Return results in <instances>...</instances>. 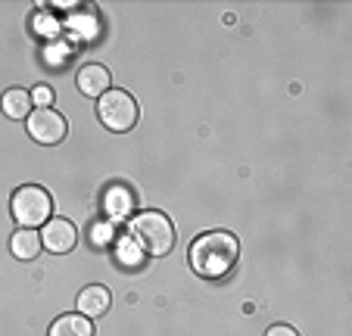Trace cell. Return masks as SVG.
I'll return each instance as SVG.
<instances>
[{"mask_svg": "<svg viewBox=\"0 0 352 336\" xmlns=\"http://www.w3.org/2000/svg\"><path fill=\"white\" fill-rule=\"evenodd\" d=\"M240 243L228 231H209L199 234L190 243V268L206 280H219L237 265Z\"/></svg>", "mask_w": 352, "mask_h": 336, "instance_id": "cell-1", "label": "cell"}, {"mask_svg": "<svg viewBox=\"0 0 352 336\" xmlns=\"http://www.w3.org/2000/svg\"><path fill=\"white\" fill-rule=\"evenodd\" d=\"M128 234H131V240L138 243L140 252H146V256H168L175 246V224L168 221L166 212H138V215L131 218V224H128Z\"/></svg>", "mask_w": 352, "mask_h": 336, "instance_id": "cell-2", "label": "cell"}, {"mask_svg": "<svg viewBox=\"0 0 352 336\" xmlns=\"http://www.w3.org/2000/svg\"><path fill=\"white\" fill-rule=\"evenodd\" d=\"M10 209H13V218L19 221V227L34 231V227H41V224L50 221V215H54V197L47 193V187L25 184L13 193Z\"/></svg>", "mask_w": 352, "mask_h": 336, "instance_id": "cell-3", "label": "cell"}, {"mask_svg": "<svg viewBox=\"0 0 352 336\" xmlns=\"http://www.w3.org/2000/svg\"><path fill=\"white\" fill-rule=\"evenodd\" d=\"M97 115H100V122H103V128H109V131H116V134H125L138 125V115H140L138 100H134L128 91L109 87L97 103Z\"/></svg>", "mask_w": 352, "mask_h": 336, "instance_id": "cell-4", "label": "cell"}, {"mask_svg": "<svg viewBox=\"0 0 352 336\" xmlns=\"http://www.w3.org/2000/svg\"><path fill=\"white\" fill-rule=\"evenodd\" d=\"M66 131H69L66 119H63L56 109H50V106H38V109L28 112V134H32L38 144L54 146L66 137Z\"/></svg>", "mask_w": 352, "mask_h": 336, "instance_id": "cell-5", "label": "cell"}, {"mask_svg": "<svg viewBox=\"0 0 352 336\" xmlns=\"http://www.w3.org/2000/svg\"><path fill=\"white\" fill-rule=\"evenodd\" d=\"M41 243H44L47 252H54V256H66L78 243V227L69 218H50L44 224V231H41Z\"/></svg>", "mask_w": 352, "mask_h": 336, "instance_id": "cell-6", "label": "cell"}, {"mask_svg": "<svg viewBox=\"0 0 352 336\" xmlns=\"http://www.w3.org/2000/svg\"><path fill=\"white\" fill-rule=\"evenodd\" d=\"M75 85H78V91L85 93V97H103V93L109 91V85H113V78H109V69L100 66V63H85V66L78 69V75H75Z\"/></svg>", "mask_w": 352, "mask_h": 336, "instance_id": "cell-7", "label": "cell"}, {"mask_svg": "<svg viewBox=\"0 0 352 336\" xmlns=\"http://www.w3.org/2000/svg\"><path fill=\"white\" fill-rule=\"evenodd\" d=\"M109 305H113V296H109L107 287L91 284L78 293V315L85 317H103L109 311Z\"/></svg>", "mask_w": 352, "mask_h": 336, "instance_id": "cell-8", "label": "cell"}, {"mask_svg": "<svg viewBox=\"0 0 352 336\" xmlns=\"http://www.w3.org/2000/svg\"><path fill=\"white\" fill-rule=\"evenodd\" d=\"M10 249H13L16 258H22V262H32V258H38V252L44 249V243H41V234L38 231L19 227V231L13 234V240H10Z\"/></svg>", "mask_w": 352, "mask_h": 336, "instance_id": "cell-9", "label": "cell"}, {"mask_svg": "<svg viewBox=\"0 0 352 336\" xmlns=\"http://www.w3.org/2000/svg\"><path fill=\"white\" fill-rule=\"evenodd\" d=\"M50 336H94V324L85 315H63L50 324Z\"/></svg>", "mask_w": 352, "mask_h": 336, "instance_id": "cell-10", "label": "cell"}, {"mask_svg": "<svg viewBox=\"0 0 352 336\" xmlns=\"http://www.w3.org/2000/svg\"><path fill=\"white\" fill-rule=\"evenodd\" d=\"M0 109L3 115L10 119H28V112H32V93L25 87H10L3 97H0Z\"/></svg>", "mask_w": 352, "mask_h": 336, "instance_id": "cell-11", "label": "cell"}, {"mask_svg": "<svg viewBox=\"0 0 352 336\" xmlns=\"http://www.w3.org/2000/svg\"><path fill=\"white\" fill-rule=\"evenodd\" d=\"M103 209H107V215H113V218L128 215V212L134 209L131 190H128V187H109V190L103 193Z\"/></svg>", "mask_w": 352, "mask_h": 336, "instance_id": "cell-12", "label": "cell"}, {"mask_svg": "<svg viewBox=\"0 0 352 336\" xmlns=\"http://www.w3.org/2000/svg\"><path fill=\"white\" fill-rule=\"evenodd\" d=\"M50 100H54V91L47 85H38L32 91V103H38V106H50Z\"/></svg>", "mask_w": 352, "mask_h": 336, "instance_id": "cell-13", "label": "cell"}, {"mask_svg": "<svg viewBox=\"0 0 352 336\" xmlns=\"http://www.w3.org/2000/svg\"><path fill=\"white\" fill-rule=\"evenodd\" d=\"M265 336H299V333L290 327V324H274V327H268Z\"/></svg>", "mask_w": 352, "mask_h": 336, "instance_id": "cell-14", "label": "cell"}, {"mask_svg": "<svg viewBox=\"0 0 352 336\" xmlns=\"http://www.w3.org/2000/svg\"><path fill=\"white\" fill-rule=\"evenodd\" d=\"M107 240H109V227H100V224H97V227H94V243H107Z\"/></svg>", "mask_w": 352, "mask_h": 336, "instance_id": "cell-15", "label": "cell"}]
</instances>
